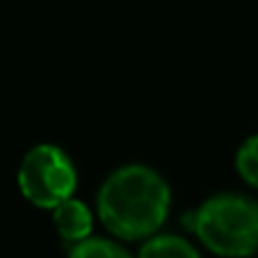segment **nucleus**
I'll return each mask as SVG.
<instances>
[{
	"instance_id": "2",
	"label": "nucleus",
	"mask_w": 258,
	"mask_h": 258,
	"mask_svg": "<svg viewBox=\"0 0 258 258\" xmlns=\"http://www.w3.org/2000/svg\"><path fill=\"white\" fill-rule=\"evenodd\" d=\"M187 226L217 256L247 258L258 251V204L247 197H213L192 215Z\"/></svg>"
},
{
	"instance_id": "3",
	"label": "nucleus",
	"mask_w": 258,
	"mask_h": 258,
	"mask_svg": "<svg viewBox=\"0 0 258 258\" xmlns=\"http://www.w3.org/2000/svg\"><path fill=\"white\" fill-rule=\"evenodd\" d=\"M76 169L69 156L53 144H39L25 153L19 167V187L37 208L53 210L71 199L76 190Z\"/></svg>"
},
{
	"instance_id": "5",
	"label": "nucleus",
	"mask_w": 258,
	"mask_h": 258,
	"mask_svg": "<svg viewBox=\"0 0 258 258\" xmlns=\"http://www.w3.org/2000/svg\"><path fill=\"white\" fill-rule=\"evenodd\" d=\"M140 258H199V251L178 235H156L140 249Z\"/></svg>"
},
{
	"instance_id": "4",
	"label": "nucleus",
	"mask_w": 258,
	"mask_h": 258,
	"mask_svg": "<svg viewBox=\"0 0 258 258\" xmlns=\"http://www.w3.org/2000/svg\"><path fill=\"white\" fill-rule=\"evenodd\" d=\"M53 224L67 242H83L89 238L94 219L89 208L78 199H67L53 208Z\"/></svg>"
},
{
	"instance_id": "7",
	"label": "nucleus",
	"mask_w": 258,
	"mask_h": 258,
	"mask_svg": "<svg viewBox=\"0 0 258 258\" xmlns=\"http://www.w3.org/2000/svg\"><path fill=\"white\" fill-rule=\"evenodd\" d=\"M235 167H238L240 176L247 180L249 185L258 187V135L249 137L238 151L235 158Z\"/></svg>"
},
{
	"instance_id": "1",
	"label": "nucleus",
	"mask_w": 258,
	"mask_h": 258,
	"mask_svg": "<svg viewBox=\"0 0 258 258\" xmlns=\"http://www.w3.org/2000/svg\"><path fill=\"white\" fill-rule=\"evenodd\" d=\"M169 213V187L149 167L117 169L98 192V215L105 229L123 240L156 233Z\"/></svg>"
},
{
	"instance_id": "6",
	"label": "nucleus",
	"mask_w": 258,
	"mask_h": 258,
	"mask_svg": "<svg viewBox=\"0 0 258 258\" xmlns=\"http://www.w3.org/2000/svg\"><path fill=\"white\" fill-rule=\"evenodd\" d=\"M69 258H131V253L112 240L87 238L83 242L73 244Z\"/></svg>"
}]
</instances>
